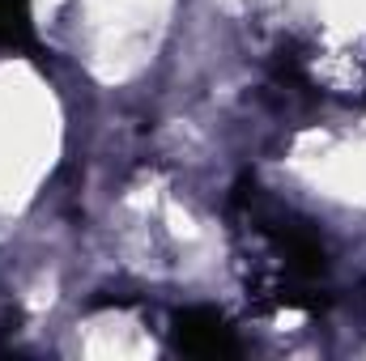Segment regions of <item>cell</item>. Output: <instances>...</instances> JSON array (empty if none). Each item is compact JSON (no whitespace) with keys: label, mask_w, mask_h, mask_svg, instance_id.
<instances>
[{"label":"cell","mask_w":366,"mask_h":361,"mask_svg":"<svg viewBox=\"0 0 366 361\" xmlns=\"http://www.w3.org/2000/svg\"><path fill=\"white\" fill-rule=\"evenodd\" d=\"M175 340H179L183 353H196V357H230V353H239L234 327H226V319L217 310H209V306L183 310L175 319Z\"/></svg>","instance_id":"6da1fadb"},{"label":"cell","mask_w":366,"mask_h":361,"mask_svg":"<svg viewBox=\"0 0 366 361\" xmlns=\"http://www.w3.org/2000/svg\"><path fill=\"white\" fill-rule=\"evenodd\" d=\"M34 30H30V9L26 0H0V47H30Z\"/></svg>","instance_id":"7a4b0ae2"}]
</instances>
